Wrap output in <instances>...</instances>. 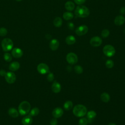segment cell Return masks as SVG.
<instances>
[{"label":"cell","mask_w":125,"mask_h":125,"mask_svg":"<svg viewBox=\"0 0 125 125\" xmlns=\"http://www.w3.org/2000/svg\"><path fill=\"white\" fill-rule=\"evenodd\" d=\"M89 9L84 5L78 6L75 10V14L77 17L80 18H86L89 15Z\"/></svg>","instance_id":"6da1fadb"},{"label":"cell","mask_w":125,"mask_h":125,"mask_svg":"<svg viewBox=\"0 0 125 125\" xmlns=\"http://www.w3.org/2000/svg\"><path fill=\"white\" fill-rule=\"evenodd\" d=\"M73 113L76 117H82L86 114L87 108L83 104H77L73 107Z\"/></svg>","instance_id":"7a4b0ae2"},{"label":"cell","mask_w":125,"mask_h":125,"mask_svg":"<svg viewBox=\"0 0 125 125\" xmlns=\"http://www.w3.org/2000/svg\"><path fill=\"white\" fill-rule=\"evenodd\" d=\"M31 109V105L27 101H23L19 105V113L21 115H25L27 114Z\"/></svg>","instance_id":"3957f363"},{"label":"cell","mask_w":125,"mask_h":125,"mask_svg":"<svg viewBox=\"0 0 125 125\" xmlns=\"http://www.w3.org/2000/svg\"><path fill=\"white\" fill-rule=\"evenodd\" d=\"M1 46L3 51H9L13 48V42L10 39L5 38L1 42Z\"/></svg>","instance_id":"277c9868"},{"label":"cell","mask_w":125,"mask_h":125,"mask_svg":"<svg viewBox=\"0 0 125 125\" xmlns=\"http://www.w3.org/2000/svg\"><path fill=\"white\" fill-rule=\"evenodd\" d=\"M104 54L108 57H111L113 56L116 52L115 48L111 45H105L103 49Z\"/></svg>","instance_id":"5b68a950"},{"label":"cell","mask_w":125,"mask_h":125,"mask_svg":"<svg viewBox=\"0 0 125 125\" xmlns=\"http://www.w3.org/2000/svg\"><path fill=\"white\" fill-rule=\"evenodd\" d=\"M66 60L67 62L70 64H76L78 61L77 55L73 53L70 52L68 53L66 56Z\"/></svg>","instance_id":"8992f818"},{"label":"cell","mask_w":125,"mask_h":125,"mask_svg":"<svg viewBox=\"0 0 125 125\" xmlns=\"http://www.w3.org/2000/svg\"><path fill=\"white\" fill-rule=\"evenodd\" d=\"M88 28L86 25H81L78 26L76 30L75 33L78 36H83L86 34L88 32Z\"/></svg>","instance_id":"52a82bcc"},{"label":"cell","mask_w":125,"mask_h":125,"mask_svg":"<svg viewBox=\"0 0 125 125\" xmlns=\"http://www.w3.org/2000/svg\"><path fill=\"white\" fill-rule=\"evenodd\" d=\"M37 70L41 74H45L49 72V68L44 63H41L37 66Z\"/></svg>","instance_id":"ba28073f"},{"label":"cell","mask_w":125,"mask_h":125,"mask_svg":"<svg viewBox=\"0 0 125 125\" xmlns=\"http://www.w3.org/2000/svg\"><path fill=\"white\" fill-rule=\"evenodd\" d=\"M5 79L6 81L10 84L14 83L16 80V77L15 74L12 72H6L5 75Z\"/></svg>","instance_id":"9c48e42d"},{"label":"cell","mask_w":125,"mask_h":125,"mask_svg":"<svg viewBox=\"0 0 125 125\" xmlns=\"http://www.w3.org/2000/svg\"><path fill=\"white\" fill-rule=\"evenodd\" d=\"M102 43V39L98 36H94L90 40V44L93 47H98Z\"/></svg>","instance_id":"30bf717a"},{"label":"cell","mask_w":125,"mask_h":125,"mask_svg":"<svg viewBox=\"0 0 125 125\" xmlns=\"http://www.w3.org/2000/svg\"><path fill=\"white\" fill-rule=\"evenodd\" d=\"M63 114V111L62 109L60 107H56L53 109L52 112V116L55 118H59L61 117Z\"/></svg>","instance_id":"8fae6325"},{"label":"cell","mask_w":125,"mask_h":125,"mask_svg":"<svg viewBox=\"0 0 125 125\" xmlns=\"http://www.w3.org/2000/svg\"><path fill=\"white\" fill-rule=\"evenodd\" d=\"M12 56L16 58H21L23 55V52L22 50L19 48H14L12 50Z\"/></svg>","instance_id":"7c38bea8"},{"label":"cell","mask_w":125,"mask_h":125,"mask_svg":"<svg viewBox=\"0 0 125 125\" xmlns=\"http://www.w3.org/2000/svg\"><path fill=\"white\" fill-rule=\"evenodd\" d=\"M51 89L53 92L55 93H58L61 90V85L58 82L54 81L52 84Z\"/></svg>","instance_id":"4fadbf2b"},{"label":"cell","mask_w":125,"mask_h":125,"mask_svg":"<svg viewBox=\"0 0 125 125\" xmlns=\"http://www.w3.org/2000/svg\"><path fill=\"white\" fill-rule=\"evenodd\" d=\"M59 46V42L57 39H54L50 41L49 43V47L52 51H55L57 50Z\"/></svg>","instance_id":"5bb4252c"},{"label":"cell","mask_w":125,"mask_h":125,"mask_svg":"<svg viewBox=\"0 0 125 125\" xmlns=\"http://www.w3.org/2000/svg\"><path fill=\"white\" fill-rule=\"evenodd\" d=\"M125 22V18L122 15H119L116 17L114 20V23L118 26L123 25Z\"/></svg>","instance_id":"9a60e30c"},{"label":"cell","mask_w":125,"mask_h":125,"mask_svg":"<svg viewBox=\"0 0 125 125\" xmlns=\"http://www.w3.org/2000/svg\"><path fill=\"white\" fill-rule=\"evenodd\" d=\"M88 123H91L96 117L97 113L94 110H90L86 113Z\"/></svg>","instance_id":"2e32d148"},{"label":"cell","mask_w":125,"mask_h":125,"mask_svg":"<svg viewBox=\"0 0 125 125\" xmlns=\"http://www.w3.org/2000/svg\"><path fill=\"white\" fill-rule=\"evenodd\" d=\"M32 117L29 115L23 117L21 120V123L23 125H30L32 123Z\"/></svg>","instance_id":"e0dca14e"},{"label":"cell","mask_w":125,"mask_h":125,"mask_svg":"<svg viewBox=\"0 0 125 125\" xmlns=\"http://www.w3.org/2000/svg\"><path fill=\"white\" fill-rule=\"evenodd\" d=\"M20 67V65L18 62H14L10 63V64L9 66V69L12 71H15L18 70Z\"/></svg>","instance_id":"ac0fdd59"},{"label":"cell","mask_w":125,"mask_h":125,"mask_svg":"<svg viewBox=\"0 0 125 125\" xmlns=\"http://www.w3.org/2000/svg\"><path fill=\"white\" fill-rule=\"evenodd\" d=\"M8 114L13 118H16L19 116V112L13 107H11L9 109L8 111Z\"/></svg>","instance_id":"d6986e66"},{"label":"cell","mask_w":125,"mask_h":125,"mask_svg":"<svg viewBox=\"0 0 125 125\" xmlns=\"http://www.w3.org/2000/svg\"><path fill=\"white\" fill-rule=\"evenodd\" d=\"M100 99L103 102L107 103L110 101V97L109 94L106 92H103L100 96Z\"/></svg>","instance_id":"ffe728a7"},{"label":"cell","mask_w":125,"mask_h":125,"mask_svg":"<svg viewBox=\"0 0 125 125\" xmlns=\"http://www.w3.org/2000/svg\"><path fill=\"white\" fill-rule=\"evenodd\" d=\"M65 42L68 45H72L75 43L76 39L74 36L72 35H69L66 38Z\"/></svg>","instance_id":"44dd1931"},{"label":"cell","mask_w":125,"mask_h":125,"mask_svg":"<svg viewBox=\"0 0 125 125\" xmlns=\"http://www.w3.org/2000/svg\"><path fill=\"white\" fill-rule=\"evenodd\" d=\"M65 9L69 11H71L75 8V4L74 3L71 1H68L65 3Z\"/></svg>","instance_id":"7402d4cb"},{"label":"cell","mask_w":125,"mask_h":125,"mask_svg":"<svg viewBox=\"0 0 125 125\" xmlns=\"http://www.w3.org/2000/svg\"><path fill=\"white\" fill-rule=\"evenodd\" d=\"M62 21L61 18L57 17L55 18L53 21V24L54 26L56 27H60L62 26Z\"/></svg>","instance_id":"603a6c76"},{"label":"cell","mask_w":125,"mask_h":125,"mask_svg":"<svg viewBox=\"0 0 125 125\" xmlns=\"http://www.w3.org/2000/svg\"><path fill=\"white\" fill-rule=\"evenodd\" d=\"M73 107V103L71 101H67L63 104V108L66 110H70Z\"/></svg>","instance_id":"cb8c5ba5"},{"label":"cell","mask_w":125,"mask_h":125,"mask_svg":"<svg viewBox=\"0 0 125 125\" xmlns=\"http://www.w3.org/2000/svg\"><path fill=\"white\" fill-rule=\"evenodd\" d=\"M63 18L66 21H68L71 20L74 16L73 14L70 12H65L63 14Z\"/></svg>","instance_id":"d4e9b609"},{"label":"cell","mask_w":125,"mask_h":125,"mask_svg":"<svg viewBox=\"0 0 125 125\" xmlns=\"http://www.w3.org/2000/svg\"><path fill=\"white\" fill-rule=\"evenodd\" d=\"M40 112V110L38 107H34L31 109L30 111L29 115L31 116H37Z\"/></svg>","instance_id":"484cf974"},{"label":"cell","mask_w":125,"mask_h":125,"mask_svg":"<svg viewBox=\"0 0 125 125\" xmlns=\"http://www.w3.org/2000/svg\"><path fill=\"white\" fill-rule=\"evenodd\" d=\"M74 70L75 71V72L78 74H82L83 72V68L79 65H75L74 67Z\"/></svg>","instance_id":"4316f807"},{"label":"cell","mask_w":125,"mask_h":125,"mask_svg":"<svg viewBox=\"0 0 125 125\" xmlns=\"http://www.w3.org/2000/svg\"><path fill=\"white\" fill-rule=\"evenodd\" d=\"M88 123L87 119L86 118H82L79 121V125H87Z\"/></svg>","instance_id":"83f0119b"},{"label":"cell","mask_w":125,"mask_h":125,"mask_svg":"<svg viewBox=\"0 0 125 125\" xmlns=\"http://www.w3.org/2000/svg\"><path fill=\"white\" fill-rule=\"evenodd\" d=\"M105 64V66H106V67L107 68H112L113 67L114 63V62H113V61L112 60H107L106 61Z\"/></svg>","instance_id":"f1b7e54d"},{"label":"cell","mask_w":125,"mask_h":125,"mask_svg":"<svg viewBox=\"0 0 125 125\" xmlns=\"http://www.w3.org/2000/svg\"><path fill=\"white\" fill-rule=\"evenodd\" d=\"M4 59L5 61L9 62L12 60V57L11 55L9 53H5L3 55Z\"/></svg>","instance_id":"f546056e"},{"label":"cell","mask_w":125,"mask_h":125,"mask_svg":"<svg viewBox=\"0 0 125 125\" xmlns=\"http://www.w3.org/2000/svg\"><path fill=\"white\" fill-rule=\"evenodd\" d=\"M109 31L108 29H104L101 32V36L103 38H107L109 35Z\"/></svg>","instance_id":"4dcf8cb0"},{"label":"cell","mask_w":125,"mask_h":125,"mask_svg":"<svg viewBox=\"0 0 125 125\" xmlns=\"http://www.w3.org/2000/svg\"><path fill=\"white\" fill-rule=\"evenodd\" d=\"M7 34V30L4 27L0 28V36H4Z\"/></svg>","instance_id":"1f68e13d"},{"label":"cell","mask_w":125,"mask_h":125,"mask_svg":"<svg viewBox=\"0 0 125 125\" xmlns=\"http://www.w3.org/2000/svg\"><path fill=\"white\" fill-rule=\"evenodd\" d=\"M54 74L51 73V72H49V74H48L47 76V79L49 82H52L54 80Z\"/></svg>","instance_id":"d6a6232c"},{"label":"cell","mask_w":125,"mask_h":125,"mask_svg":"<svg viewBox=\"0 0 125 125\" xmlns=\"http://www.w3.org/2000/svg\"><path fill=\"white\" fill-rule=\"evenodd\" d=\"M50 125H57L58 124V121L56 118L52 119L50 122Z\"/></svg>","instance_id":"836d02e7"},{"label":"cell","mask_w":125,"mask_h":125,"mask_svg":"<svg viewBox=\"0 0 125 125\" xmlns=\"http://www.w3.org/2000/svg\"><path fill=\"white\" fill-rule=\"evenodd\" d=\"M67 26H68V28L70 30H73L74 27H75V25H74V23L73 22H70L68 23Z\"/></svg>","instance_id":"e575fe53"},{"label":"cell","mask_w":125,"mask_h":125,"mask_svg":"<svg viewBox=\"0 0 125 125\" xmlns=\"http://www.w3.org/2000/svg\"><path fill=\"white\" fill-rule=\"evenodd\" d=\"M74 0L76 4L78 5H81L82 4L85 2L86 0Z\"/></svg>","instance_id":"d590c367"},{"label":"cell","mask_w":125,"mask_h":125,"mask_svg":"<svg viewBox=\"0 0 125 125\" xmlns=\"http://www.w3.org/2000/svg\"><path fill=\"white\" fill-rule=\"evenodd\" d=\"M6 72L4 70L1 69L0 70V75L1 76H5Z\"/></svg>","instance_id":"8d00e7d4"},{"label":"cell","mask_w":125,"mask_h":125,"mask_svg":"<svg viewBox=\"0 0 125 125\" xmlns=\"http://www.w3.org/2000/svg\"><path fill=\"white\" fill-rule=\"evenodd\" d=\"M120 13L122 14H125V7H122L120 9Z\"/></svg>","instance_id":"74e56055"},{"label":"cell","mask_w":125,"mask_h":125,"mask_svg":"<svg viewBox=\"0 0 125 125\" xmlns=\"http://www.w3.org/2000/svg\"><path fill=\"white\" fill-rule=\"evenodd\" d=\"M108 125H116L114 123H109Z\"/></svg>","instance_id":"f35d334b"},{"label":"cell","mask_w":125,"mask_h":125,"mask_svg":"<svg viewBox=\"0 0 125 125\" xmlns=\"http://www.w3.org/2000/svg\"><path fill=\"white\" fill-rule=\"evenodd\" d=\"M17 0V1H21L22 0Z\"/></svg>","instance_id":"ab89813d"},{"label":"cell","mask_w":125,"mask_h":125,"mask_svg":"<svg viewBox=\"0 0 125 125\" xmlns=\"http://www.w3.org/2000/svg\"></svg>","instance_id":"60d3db41"}]
</instances>
